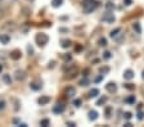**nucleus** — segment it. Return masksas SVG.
Here are the masks:
<instances>
[{
    "mask_svg": "<svg viewBox=\"0 0 144 127\" xmlns=\"http://www.w3.org/2000/svg\"><path fill=\"white\" fill-rule=\"evenodd\" d=\"M123 86H125V89H127V90H134L135 89V86L133 83H126V85H123Z\"/></svg>",
    "mask_w": 144,
    "mask_h": 127,
    "instance_id": "nucleus-31",
    "label": "nucleus"
},
{
    "mask_svg": "<svg viewBox=\"0 0 144 127\" xmlns=\"http://www.w3.org/2000/svg\"><path fill=\"white\" fill-rule=\"evenodd\" d=\"M21 55H22V54H21V51L19 50H13L12 53H10V58L13 59V60H18L19 58H21Z\"/></svg>",
    "mask_w": 144,
    "mask_h": 127,
    "instance_id": "nucleus-14",
    "label": "nucleus"
},
{
    "mask_svg": "<svg viewBox=\"0 0 144 127\" xmlns=\"http://www.w3.org/2000/svg\"><path fill=\"white\" fill-rule=\"evenodd\" d=\"M30 87L34 90V91H39L41 90V87H43V81L41 80H35L30 83Z\"/></svg>",
    "mask_w": 144,
    "mask_h": 127,
    "instance_id": "nucleus-5",
    "label": "nucleus"
},
{
    "mask_svg": "<svg viewBox=\"0 0 144 127\" xmlns=\"http://www.w3.org/2000/svg\"><path fill=\"white\" fill-rule=\"evenodd\" d=\"M5 108V101L4 100H0V111H3Z\"/></svg>",
    "mask_w": 144,
    "mask_h": 127,
    "instance_id": "nucleus-35",
    "label": "nucleus"
},
{
    "mask_svg": "<svg viewBox=\"0 0 144 127\" xmlns=\"http://www.w3.org/2000/svg\"><path fill=\"white\" fill-rule=\"evenodd\" d=\"M108 72H109V68L108 67H100L99 68V73H102V75H106Z\"/></svg>",
    "mask_w": 144,
    "mask_h": 127,
    "instance_id": "nucleus-27",
    "label": "nucleus"
},
{
    "mask_svg": "<svg viewBox=\"0 0 144 127\" xmlns=\"http://www.w3.org/2000/svg\"><path fill=\"white\" fill-rule=\"evenodd\" d=\"M121 32H122V30H121L120 27H117V28H115L113 31H111L109 36H111L112 39H118V36L121 35Z\"/></svg>",
    "mask_w": 144,
    "mask_h": 127,
    "instance_id": "nucleus-11",
    "label": "nucleus"
},
{
    "mask_svg": "<svg viewBox=\"0 0 144 127\" xmlns=\"http://www.w3.org/2000/svg\"><path fill=\"white\" fill-rule=\"evenodd\" d=\"M4 15H5V13H4V10H3V9H0V18H3Z\"/></svg>",
    "mask_w": 144,
    "mask_h": 127,
    "instance_id": "nucleus-41",
    "label": "nucleus"
},
{
    "mask_svg": "<svg viewBox=\"0 0 144 127\" xmlns=\"http://www.w3.org/2000/svg\"><path fill=\"white\" fill-rule=\"evenodd\" d=\"M115 19L116 18H115L113 13H111V12H107L102 15V22H106V23H113Z\"/></svg>",
    "mask_w": 144,
    "mask_h": 127,
    "instance_id": "nucleus-3",
    "label": "nucleus"
},
{
    "mask_svg": "<svg viewBox=\"0 0 144 127\" xmlns=\"http://www.w3.org/2000/svg\"><path fill=\"white\" fill-rule=\"evenodd\" d=\"M131 3H133V0H123V4H125V5H131Z\"/></svg>",
    "mask_w": 144,
    "mask_h": 127,
    "instance_id": "nucleus-36",
    "label": "nucleus"
},
{
    "mask_svg": "<svg viewBox=\"0 0 144 127\" xmlns=\"http://www.w3.org/2000/svg\"><path fill=\"white\" fill-rule=\"evenodd\" d=\"M99 5H100V3L98 2V0H82V3H81L82 10H84V13H86V14L93 13Z\"/></svg>",
    "mask_w": 144,
    "mask_h": 127,
    "instance_id": "nucleus-1",
    "label": "nucleus"
},
{
    "mask_svg": "<svg viewBox=\"0 0 144 127\" xmlns=\"http://www.w3.org/2000/svg\"><path fill=\"white\" fill-rule=\"evenodd\" d=\"M0 2H2V0H0Z\"/></svg>",
    "mask_w": 144,
    "mask_h": 127,
    "instance_id": "nucleus-47",
    "label": "nucleus"
},
{
    "mask_svg": "<svg viewBox=\"0 0 144 127\" xmlns=\"http://www.w3.org/2000/svg\"><path fill=\"white\" fill-rule=\"evenodd\" d=\"M88 118H89V121H95L98 118V112L97 111H89Z\"/></svg>",
    "mask_w": 144,
    "mask_h": 127,
    "instance_id": "nucleus-15",
    "label": "nucleus"
},
{
    "mask_svg": "<svg viewBox=\"0 0 144 127\" xmlns=\"http://www.w3.org/2000/svg\"><path fill=\"white\" fill-rule=\"evenodd\" d=\"M26 77H27V75H26V72L22 71V69H18V71L15 72V80H17V81H25Z\"/></svg>",
    "mask_w": 144,
    "mask_h": 127,
    "instance_id": "nucleus-6",
    "label": "nucleus"
},
{
    "mask_svg": "<svg viewBox=\"0 0 144 127\" xmlns=\"http://www.w3.org/2000/svg\"><path fill=\"white\" fill-rule=\"evenodd\" d=\"M106 90H107L108 93H116V91H117V85H116L115 82H108V83L106 85Z\"/></svg>",
    "mask_w": 144,
    "mask_h": 127,
    "instance_id": "nucleus-7",
    "label": "nucleus"
},
{
    "mask_svg": "<svg viewBox=\"0 0 144 127\" xmlns=\"http://www.w3.org/2000/svg\"><path fill=\"white\" fill-rule=\"evenodd\" d=\"M98 45L99 46H107V39L106 37H100L98 40Z\"/></svg>",
    "mask_w": 144,
    "mask_h": 127,
    "instance_id": "nucleus-24",
    "label": "nucleus"
},
{
    "mask_svg": "<svg viewBox=\"0 0 144 127\" xmlns=\"http://www.w3.org/2000/svg\"><path fill=\"white\" fill-rule=\"evenodd\" d=\"M27 50H28V54H30V55H32V54H34V49H32L30 45L27 46Z\"/></svg>",
    "mask_w": 144,
    "mask_h": 127,
    "instance_id": "nucleus-37",
    "label": "nucleus"
},
{
    "mask_svg": "<svg viewBox=\"0 0 144 127\" xmlns=\"http://www.w3.org/2000/svg\"><path fill=\"white\" fill-rule=\"evenodd\" d=\"M2 71H3V66L0 64V73H2Z\"/></svg>",
    "mask_w": 144,
    "mask_h": 127,
    "instance_id": "nucleus-45",
    "label": "nucleus"
},
{
    "mask_svg": "<svg viewBox=\"0 0 144 127\" xmlns=\"http://www.w3.org/2000/svg\"><path fill=\"white\" fill-rule=\"evenodd\" d=\"M49 101H50V98H49V96H40V98L37 99V103H39L40 105H46Z\"/></svg>",
    "mask_w": 144,
    "mask_h": 127,
    "instance_id": "nucleus-12",
    "label": "nucleus"
},
{
    "mask_svg": "<svg viewBox=\"0 0 144 127\" xmlns=\"http://www.w3.org/2000/svg\"><path fill=\"white\" fill-rule=\"evenodd\" d=\"M7 28L14 30V28H15V25H14V22H7V25H4V26H3V30H7Z\"/></svg>",
    "mask_w": 144,
    "mask_h": 127,
    "instance_id": "nucleus-23",
    "label": "nucleus"
},
{
    "mask_svg": "<svg viewBox=\"0 0 144 127\" xmlns=\"http://www.w3.org/2000/svg\"><path fill=\"white\" fill-rule=\"evenodd\" d=\"M54 66H55V62H54V60H53V62H50V63H49V68H53V67H54Z\"/></svg>",
    "mask_w": 144,
    "mask_h": 127,
    "instance_id": "nucleus-40",
    "label": "nucleus"
},
{
    "mask_svg": "<svg viewBox=\"0 0 144 127\" xmlns=\"http://www.w3.org/2000/svg\"><path fill=\"white\" fill-rule=\"evenodd\" d=\"M143 80H144V71H143Z\"/></svg>",
    "mask_w": 144,
    "mask_h": 127,
    "instance_id": "nucleus-46",
    "label": "nucleus"
},
{
    "mask_svg": "<svg viewBox=\"0 0 144 127\" xmlns=\"http://www.w3.org/2000/svg\"><path fill=\"white\" fill-rule=\"evenodd\" d=\"M107 100H108V98L107 96H102L98 101H97V105H99V107H103L106 103H107Z\"/></svg>",
    "mask_w": 144,
    "mask_h": 127,
    "instance_id": "nucleus-20",
    "label": "nucleus"
},
{
    "mask_svg": "<svg viewBox=\"0 0 144 127\" xmlns=\"http://www.w3.org/2000/svg\"><path fill=\"white\" fill-rule=\"evenodd\" d=\"M82 73H84V76H88V73H89V69H84V72H82Z\"/></svg>",
    "mask_w": 144,
    "mask_h": 127,
    "instance_id": "nucleus-42",
    "label": "nucleus"
},
{
    "mask_svg": "<svg viewBox=\"0 0 144 127\" xmlns=\"http://www.w3.org/2000/svg\"><path fill=\"white\" fill-rule=\"evenodd\" d=\"M103 80V75H99L97 78H95V82H99V81H102Z\"/></svg>",
    "mask_w": 144,
    "mask_h": 127,
    "instance_id": "nucleus-38",
    "label": "nucleus"
},
{
    "mask_svg": "<svg viewBox=\"0 0 144 127\" xmlns=\"http://www.w3.org/2000/svg\"><path fill=\"white\" fill-rule=\"evenodd\" d=\"M106 8H107V10H112V9H115V4L111 3V2H108V3L106 4Z\"/></svg>",
    "mask_w": 144,
    "mask_h": 127,
    "instance_id": "nucleus-28",
    "label": "nucleus"
},
{
    "mask_svg": "<svg viewBox=\"0 0 144 127\" xmlns=\"http://www.w3.org/2000/svg\"><path fill=\"white\" fill-rule=\"evenodd\" d=\"M59 31H60V32H67V31H68V30H67V28H60V30H59Z\"/></svg>",
    "mask_w": 144,
    "mask_h": 127,
    "instance_id": "nucleus-43",
    "label": "nucleus"
},
{
    "mask_svg": "<svg viewBox=\"0 0 144 127\" xmlns=\"http://www.w3.org/2000/svg\"><path fill=\"white\" fill-rule=\"evenodd\" d=\"M73 104L76 105V107H80V104H81V100H78V99H77V100H75V101H73Z\"/></svg>",
    "mask_w": 144,
    "mask_h": 127,
    "instance_id": "nucleus-39",
    "label": "nucleus"
},
{
    "mask_svg": "<svg viewBox=\"0 0 144 127\" xmlns=\"http://www.w3.org/2000/svg\"><path fill=\"white\" fill-rule=\"evenodd\" d=\"M9 41H10V36L8 33H2L0 35V42H2V44L7 45V44H9Z\"/></svg>",
    "mask_w": 144,
    "mask_h": 127,
    "instance_id": "nucleus-9",
    "label": "nucleus"
},
{
    "mask_svg": "<svg viewBox=\"0 0 144 127\" xmlns=\"http://www.w3.org/2000/svg\"><path fill=\"white\" fill-rule=\"evenodd\" d=\"M65 109H66V105L63 104V103H57L54 107H53V113H55V114H62L65 112Z\"/></svg>",
    "mask_w": 144,
    "mask_h": 127,
    "instance_id": "nucleus-4",
    "label": "nucleus"
},
{
    "mask_svg": "<svg viewBox=\"0 0 144 127\" xmlns=\"http://www.w3.org/2000/svg\"><path fill=\"white\" fill-rule=\"evenodd\" d=\"M48 41H49V37H48L46 33L40 32V33H37V35L35 36V42H36V44H37L40 48L45 46V45L48 44Z\"/></svg>",
    "mask_w": 144,
    "mask_h": 127,
    "instance_id": "nucleus-2",
    "label": "nucleus"
},
{
    "mask_svg": "<svg viewBox=\"0 0 144 127\" xmlns=\"http://www.w3.org/2000/svg\"><path fill=\"white\" fill-rule=\"evenodd\" d=\"M49 123H50V122H49L48 118H44V119H41V121H40V126H43V127H48Z\"/></svg>",
    "mask_w": 144,
    "mask_h": 127,
    "instance_id": "nucleus-26",
    "label": "nucleus"
},
{
    "mask_svg": "<svg viewBox=\"0 0 144 127\" xmlns=\"http://www.w3.org/2000/svg\"><path fill=\"white\" fill-rule=\"evenodd\" d=\"M62 4H63V0H52V7L54 8H59L62 7Z\"/></svg>",
    "mask_w": 144,
    "mask_h": 127,
    "instance_id": "nucleus-21",
    "label": "nucleus"
},
{
    "mask_svg": "<svg viewBox=\"0 0 144 127\" xmlns=\"http://www.w3.org/2000/svg\"><path fill=\"white\" fill-rule=\"evenodd\" d=\"M133 30H134L136 33H141V27H140V23H139V22H134V23H133Z\"/></svg>",
    "mask_w": 144,
    "mask_h": 127,
    "instance_id": "nucleus-19",
    "label": "nucleus"
},
{
    "mask_svg": "<svg viewBox=\"0 0 144 127\" xmlns=\"http://www.w3.org/2000/svg\"><path fill=\"white\" fill-rule=\"evenodd\" d=\"M135 101H136V99L134 95H129L127 98H125V103H127V104H134Z\"/></svg>",
    "mask_w": 144,
    "mask_h": 127,
    "instance_id": "nucleus-22",
    "label": "nucleus"
},
{
    "mask_svg": "<svg viewBox=\"0 0 144 127\" xmlns=\"http://www.w3.org/2000/svg\"><path fill=\"white\" fill-rule=\"evenodd\" d=\"M71 44H72V41L68 40V39H65V40H62V41H60V46H62V48H65V49L70 48Z\"/></svg>",
    "mask_w": 144,
    "mask_h": 127,
    "instance_id": "nucleus-16",
    "label": "nucleus"
},
{
    "mask_svg": "<svg viewBox=\"0 0 144 127\" xmlns=\"http://www.w3.org/2000/svg\"><path fill=\"white\" fill-rule=\"evenodd\" d=\"M3 81H4L7 85H10V83H12V77H10L9 75H4V76H3Z\"/></svg>",
    "mask_w": 144,
    "mask_h": 127,
    "instance_id": "nucleus-25",
    "label": "nucleus"
},
{
    "mask_svg": "<svg viewBox=\"0 0 144 127\" xmlns=\"http://www.w3.org/2000/svg\"><path fill=\"white\" fill-rule=\"evenodd\" d=\"M123 78L127 80V81L133 80V78H134V71H131V69H126L125 72H123Z\"/></svg>",
    "mask_w": 144,
    "mask_h": 127,
    "instance_id": "nucleus-10",
    "label": "nucleus"
},
{
    "mask_svg": "<svg viewBox=\"0 0 144 127\" xmlns=\"http://www.w3.org/2000/svg\"><path fill=\"white\" fill-rule=\"evenodd\" d=\"M75 94H76V89H75V87L68 86V87L65 89V95H66L67 98H71V96H73Z\"/></svg>",
    "mask_w": 144,
    "mask_h": 127,
    "instance_id": "nucleus-8",
    "label": "nucleus"
},
{
    "mask_svg": "<svg viewBox=\"0 0 144 127\" xmlns=\"http://www.w3.org/2000/svg\"><path fill=\"white\" fill-rule=\"evenodd\" d=\"M123 117H125L126 119H130V118L133 117V114H131L130 112H125V114H123Z\"/></svg>",
    "mask_w": 144,
    "mask_h": 127,
    "instance_id": "nucleus-34",
    "label": "nucleus"
},
{
    "mask_svg": "<svg viewBox=\"0 0 144 127\" xmlns=\"http://www.w3.org/2000/svg\"><path fill=\"white\" fill-rule=\"evenodd\" d=\"M63 60H65V62H70V60H72V55L68 54V53L65 54V55H63Z\"/></svg>",
    "mask_w": 144,
    "mask_h": 127,
    "instance_id": "nucleus-29",
    "label": "nucleus"
},
{
    "mask_svg": "<svg viewBox=\"0 0 144 127\" xmlns=\"http://www.w3.org/2000/svg\"><path fill=\"white\" fill-rule=\"evenodd\" d=\"M111 112H112V108L107 107L106 108V118H111Z\"/></svg>",
    "mask_w": 144,
    "mask_h": 127,
    "instance_id": "nucleus-30",
    "label": "nucleus"
},
{
    "mask_svg": "<svg viewBox=\"0 0 144 127\" xmlns=\"http://www.w3.org/2000/svg\"><path fill=\"white\" fill-rule=\"evenodd\" d=\"M112 55H111V53L109 51H104V53H103V58H104V59H109Z\"/></svg>",
    "mask_w": 144,
    "mask_h": 127,
    "instance_id": "nucleus-33",
    "label": "nucleus"
},
{
    "mask_svg": "<svg viewBox=\"0 0 144 127\" xmlns=\"http://www.w3.org/2000/svg\"><path fill=\"white\" fill-rule=\"evenodd\" d=\"M67 124H68V126H72V127L75 126V123H73V122H72V123H71V122H67Z\"/></svg>",
    "mask_w": 144,
    "mask_h": 127,
    "instance_id": "nucleus-44",
    "label": "nucleus"
},
{
    "mask_svg": "<svg viewBox=\"0 0 144 127\" xmlns=\"http://www.w3.org/2000/svg\"><path fill=\"white\" fill-rule=\"evenodd\" d=\"M99 95V90L98 89H91L88 94V98H97Z\"/></svg>",
    "mask_w": 144,
    "mask_h": 127,
    "instance_id": "nucleus-18",
    "label": "nucleus"
},
{
    "mask_svg": "<svg viewBox=\"0 0 144 127\" xmlns=\"http://www.w3.org/2000/svg\"><path fill=\"white\" fill-rule=\"evenodd\" d=\"M78 85H80V86H89V85H90V80L88 78V76H84V77H82V78L80 80Z\"/></svg>",
    "mask_w": 144,
    "mask_h": 127,
    "instance_id": "nucleus-13",
    "label": "nucleus"
},
{
    "mask_svg": "<svg viewBox=\"0 0 144 127\" xmlns=\"http://www.w3.org/2000/svg\"><path fill=\"white\" fill-rule=\"evenodd\" d=\"M143 118H144V113L139 109V112H138V119L139 121H143Z\"/></svg>",
    "mask_w": 144,
    "mask_h": 127,
    "instance_id": "nucleus-32",
    "label": "nucleus"
},
{
    "mask_svg": "<svg viewBox=\"0 0 144 127\" xmlns=\"http://www.w3.org/2000/svg\"><path fill=\"white\" fill-rule=\"evenodd\" d=\"M76 76H77V69L75 68V69H73V72H72V71H71V72H68V71H67V76H66L65 78H66V80H71V78H75Z\"/></svg>",
    "mask_w": 144,
    "mask_h": 127,
    "instance_id": "nucleus-17",
    "label": "nucleus"
}]
</instances>
